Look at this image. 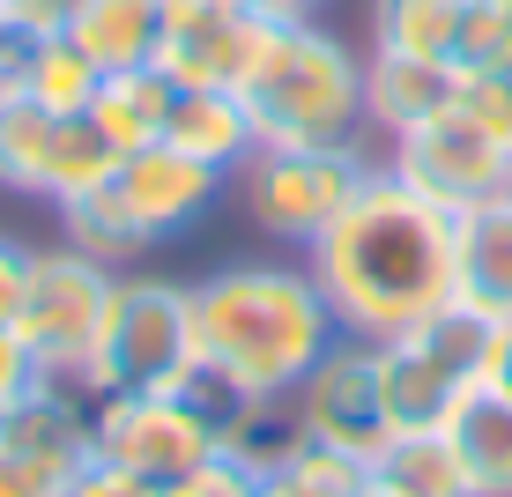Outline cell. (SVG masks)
<instances>
[{
	"instance_id": "obj_1",
	"label": "cell",
	"mask_w": 512,
	"mask_h": 497,
	"mask_svg": "<svg viewBox=\"0 0 512 497\" xmlns=\"http://www.w3.org/2000/svg\"><path fill=\"white\" fill-rule=\"evenodd\" d=\"M305 268L327 290L342 334L394 342V334L461 305L453 290V208L409 186L401 171L372 164L357 201L305 245Z\"/></svg>"
},
{
	"instance_id": "obj_2",
	"label": "cell",
	"mask_w": 512,
	"mask_h": 497,
	"mask_svg": "<svg viewBox=\"0 0 512 497\" xmlns=\"http://www.w3.org/2000/svg\"><path fill=\"white\" fill-rule=\"evenodd\" d=\"M193 327H201V394L216 416L238 401H290L297 379L342 342L327 290L312 268L290 260H231V268L193 282Z\"/></svg>"
},
{
	"instance_id": "obj_3",
	"label": "cell",
	"mask_w": 512,
	"mask_h": 497,
	"mask_svg": "<svg viewBox=\"0 0 512 497\" xmlns=\"http://www.w3.org/2000/svg\"><path fill=\"white\" fill-rule=\"evenodd\" d=\"M260 149H334L364 134V52L349 38L305 23H268L253 67L238 82Z\"/></svg>"
},
{
	"instance_id": "obj_4",
	"label": "cell",
	"mask_w": 512,
	"mask_h": 497,
	"mask_svg": "<svg viewBox=\"0 0 512 497\" xmlns=\"http://www.w3.org/2000/svg\"><path fill=\"white\" fill-rule=\"evenodd\" d=\"M201 379V327L193 282L171 275H119L104 342L90 357V394H186Z\"/></svg>"
},
{
	"instance_id": "obj_5",
	"label": "cell",
	"mask_w": 512,
	"mask_h": 497,
	"mask_svg": "<svg viewBox=\"0 0 512 497\" xmlns=\"http://www.w3.org/2000/svg\"><path fill=\"white\" fill-rule=\"evenodd\" d=\"M498 319L446 305L438 319L394 334V342H372L379 357V401L394 416V431H446V416L461 408L468 386H483V349Z\"/></svg>"
},
{
	"instance_id": "obj_6",
	"label": "cell",
	"mask_w": 512,
	"mask_h": 497,
	"mask_svg": "<svg viewBox=\"0 0 512 497\" xmlns=\"http://www.w3.org/2000/svg\"><path fill=\"white\" fill-rule=\"evenodd\" d=\"M112 290H119V268H104V260L75 253V245H38V260H30V290H23V342L38 371L52 386H75V394H90V357L104 342V312H112Z\"/></svg>"
},
{
	"instance_id": "obj_7",
	"label": "cell",
	"mask_w": 512,
	"mask_h": 497,
	"mask_svg": "<svg viewBox=\"0 0 512 497\" xmlns=\"http://www.w3.org/2000/svg\"><path fill=\"white\" fill-rule=\"evenodd\" d=\"M90 446L134 483L164 490L223 453V416L201 394H90Z\"/></svg>"
},
{
	"instance_id": "obj_8",
	"label": "cell",
	"mask_w": 512,
	"mask_h": 497,
	"mask_svg": "<svg viewBox=\"0 0 512 497\" xmlns=\"http://www.w3.org/2000/svg\"><path fill=\"white\" fill-rule=\"evenodd\" d=\"M231 179H238L245 216L268 230V238L312 245L357 201V186L372 179V156H364L357 141H334V149H253Z\"/></svg>"
},
{
	"instance_id": "obj_9",
	"label": "cell",
	"mask_w": 512,
	"mask_h": 497,
	"mask_svg": "<svg viewBox=\"0 0 512 497\" xmlns=\"http://www.w3.org/2000/svg\"><path fill=\"white\" fill-rule=\"evenodd\" d=\"M386 171H401L409 186H423L431 201H446L461 216L475 201L512 193V141L490 134L475 112L453 104V112H438V119H423V127L386 141Z\"/></svg>"
},
{
	"instance_id": "obj_10",
	"label": "cell",
	"mask_w": 512,
	"mask_h": 497,
	"mask_svg": "<svg viewBox=\"0 0 512 497\" xmlns=\"http://www.w3.org/2000/svg\"><path fill=\"white\" fill-rule=\"evenodd\" d=\"M290 408H297V431H305L312 446H334V453L364 460V468L394 446V416H386V401H379V357L357 334H342V342L297 379Z\"/></svg>"
},
{
	"instance_id": "obj_11",
	"label": "cell",
	"mask_w": 512,
	"mask_h": 497,
	"mask_svg": "<svg viewBox=\"0 0 512 497\" xmlns=\"http://www.w3.org/2000/svg\"><path fill=\"white\" fill-rule=\"evenodd\" d=\"M112 193H119V208L141 223V238L171 245V238H186V230L201 223L223 193H231V171L201 164V156L171 149V141H149V149H134L127 164H119Z\"/></svg>"
},
{
	"instance_id": "obj_12",
	"label": "cell",
	"mask_w": 512,
	"mask_h": 497,
	"mask_svg": "<svg viewBox=\"0 0 512 497\" xmlns=\"http://www.w3.org/2000/svg\"><path fill=\"white\" fill-rule=\"evenodd\" d=\"M260 38H268V23L238 0H164L156 67L171 82H193V90H238Z\"/></svg>"
},
{
	"instance_id": "obj_13",
	"label": "cell",
	"mask_w": 512,
	"mask_h": 497,
	"mask_svg": "<svg viewBox=\"0 0 512 497\" xmlns=\"http://www.w3.org/2000/svg\"><path fill=\"white\" fill-rule=\"evenodd\" d=\"M461 104V67L453 60H416V52H364V127L386 141L423 127V119Z\"/></svg>"
},
{
	"instance_id": "obj_14",
	"label": "cell",
	"mask_w": 512,
	"mask_h": 497,
	"mask_svg": "<svg viewBox=\"0 0 512 497\" xmlns=\"http://www.w3.org/2000/svg\"><path fill=\"white\" fill-rule=\"evenodd\" d=\"M453 290L468 312L512 319V193L453 216Z\"/></svg>"
},
{
	"instance_id": "obj_15",
	"label": "cell",
	"mask_w": 512,
	"mask_h": 497,
	"mask_svg": "<svg viewBox=\"0 0 512 497\" xmlns=\"http://www.w3.org/2000/svg\"><path fill=\"white\" fill-rule=\"evenodd\" d=\"M164 141H171V149H186V156H201V164H223V171H238L245 156L260 149L238 90H193V82H171Z\"/></svg>"
},
{
	"instance_id": "obj_16",
	"label": "cell",
	"mask_w": 512,
	"mask_h": 497,
	"mask_svg": "<svg viewBox=\"0 0 512 497\" xmlns=\"http://www.w3.org/2000/svg\"><path fill=\"white\" fill-rule=\"evenodd\" d=\"M67 38L90 52L104 75L156 67V45H164V0H82L75 23H67Z\"/></svg>"
},
{
	"instance_id": "obj_17",
	"label": "cell",
	"mask_w": 512,
	"mask_h": 497,
	"mask_svg": "<svg viewBox=\"0 0 512 497\" xmlns=\"http://www.w3.org/2000/svg\"><path fill=\"white\" fill-rule=\"evenodd\" d=\"M446 438L468 468L475 497H512V401L490 386H468L461 408L446 416Z\"/></svg>"
},
{
	"instance_id": "obj_18",
	"label": "cell",
	"mask_w": 512,
	"mask_h": 497,
	"mask_svg": "<svg viewBox=\"0 0 512 497\" xmlns=\"http://www.w3.org/2000/svg\"><path fill=\"white\" fill-rule=\"evenodd\" d=\"M164 112H171V75L164 67H127V75H104L90 97V127L112 141L119 156L164 141Z\"/></svg>"
},
{
	"instance_id": "obj_19",
	"label": "cell",
	"mask_w": 512,
	"mask_h": 497,
	"mask_svg": "<svg viewBox=\"0 0 512 497\" xmlns=\"http://www.w3.org/2000/svg\"><path fill=\"white\" fill-rule=\"evenodd\" d=\"M97 82H104V67L67 38V30H52V38H23V97L45 104L52 119H82V112H90V97H97Z\"/></svg>"
},
{
	"instance_id": "obj_20",
	"label": "cell",
	"mask_w": 512,
	"mask_h": 497,
	"mask_svg": "<svg viewBox=\"0 0 512 497\" xmlns=\"http://www.w3.org/2000/svg\"><path fill=\"white\" fill-rule=\"evenodd\" d=\"M468 0H372V52H416V60H453L461 52Z\"/></svg>"
},
{
	"instance_id": "obj_21",
	"label": "cell",
	"mask_w": 512,
	"mask_h": 497,
	"mask_svg": "<svg viewBox=\"0 0 512 497\" xmlns=\"http://www.w3.org/2000/svg\"><path fill=\"white\" fill-rule=\"evenodd\" d=\"M119 164H127V156L90 127V112L60 119V134H52V164H45V208H75V201H90V193H104L119 179Z\"/></svg>"
},
{
	"instance_id": "obj_22",
	"label": "cell",
	"mask_w": 512,
	"mask_h": 497,
	"mask_svg": "<svg viewBox=\"0 0 512 497\" xmlns=\"http://www.w3.org/2000/svg\"><path fill=\"white\" fill-rule=\"evenodd\" d=\"M60 238L75 245V253H90V260H104V268H141V260L156 253L149 238H141V223L119 208V193L104 186V193H90V201H75V208H60Z\"/></svg>"
},
{
	"instance_id": "obj_23",
	"label": "cell",
	"mask_w": 512,
	"mask_h": 497,
	"mask_svg": "<svg viewBox=\"0 0 512 497\" xmlns=\"http://www.w3.org/2000/svg\"><path fill=\"white\" fill-rule=\"evenodd\" d=\"M372 468L394 490H409V497H475L468 468H461V453H453L446 431H394V446H386Z\"/></svg>"
},
{
	"instance_id": "obj_24",
	"label": "cell",
	"mask_w": 512,
	"mask_h": 497,
	"mask_svg": "<svg viewBox=\"0 0 512 497\" xmlns=\"http://www.w3.org/2000/svg\"><path fill=\"white\" fill-rule=\"evenodd\" d=\"M305 446V431H297V408L290 401H238L231 416H223V460H238L245 475H275L282 460Z\"/></svg>"
},
{
	"instance_id": "obj_25",
	"label": "cell",
	"mask_w": 512,
	"mask_h": 497,
	"mask_svg": "<svg viewBox=\"0 0 512 497\" xmlns=\"http://www.w3.org/2000/svg\"><path fill=\"white\" fill-rule=\"evenodd\" d=\"M52 134L60 119L30 97H0V186L23 193V201H45V164H52Z\"/></svg>"
},
{
	"instance_id": "obj_26",
	"label": "cell",
	"mask_w": 512,
	"mask_h": 497,
	"mask_svg": "<svg viewBox=\"0 0 512 497\" xmlns=\"http://www.w3.org/2000/svg\"><path fill=\"white\" fill-rule=\"evenodd\" d=\"M357 483H364V460H349V453L312 446V438H305L275 475H260L253 497H357Z\"/></svg>"
},
{
	"instance_id": "obj_27",
	"label": "cell",
	"mask_w": 512,
	"mask_h": 497,
	"mask_svg": "<svg viewBox=\"0 0 512 497\" xmlns=\"http://www.w3.org/2000/svg\"><path fill=\"white\" fill-rule=\"evenodd\" d=\"M461 75H490V67H512V0H490V8H468L461 23V52H453Z\"/></svg>"
},
{
	"instance_id": "obj_28",
	"label": "cell",
	"mask_w": 512,
	"mask_h": 497,
	"mask_svg": "<svg viewBox=\"0 0 512 497\" xmlns=\"http://www.w3.org/2000/svg\"><path fill=\"white\" fill-rule=\"evenodd\" d=\"M461 112H475L490 134L512 141V67H490V75H461Z\"/></svg>"
},
{
	"instance_id": "obj_29",
	"label": "cell",
	"mask_w": 512,
	"mask_h": 497,
	"mask_svg": "<svg viewBox=\"0 0 512 497\" xmlns=\"http://www.w3.org/2000/svg\"><path fill=\"white\" fill-rule=\"evenodd\" d=\"M260 483L238 468V460H208V468H193V475H179V483H164V490H149V497H253Z\"/></svg>"
},
{
	"instance_id": "obj_30",
	"label": "cell",
	"mask_w": 512,
	"mask_h": 497,
	"mask_svg": "<svg viewBox=\"0 0 512 497\" xmlns=\"http://www.w3.org/2000/svg\"><path fill=\"white\" fill-rule=\"evenodd\" d=\"M82 0H0V23L15 30V38H52V30L75 23Z\"/></svg>"
},
{
	"instance_id": "obj_31",
	"label": "cell",
	"mask_w": 512,
	"mask_h": 497,
	"mask_svg": "<svg viewBox=\"0 0 512 497\" xmlns=\"http://www.w3.org/2000/svg\"><path fill=\"white\" fill-rule=\"evenodd\" d=\"M30 260H38V245H23V238H8V230H0V327H15V319H23Z\"/></svg>"
},
{
	"instance_id": "obj_32",
	"label": "cell",
	"mask_w": 512,
	"mask_h": 497,
	"mask_svg": "<svg viewBox=\"0 0 512 497\" xmlns=\"http://www.w3.org/2000/svg\"><path fill=\"white\" fill-rule=\"evenodd\" d=\"M60 497H149V483H134L127 468H112V460L90 453V460H82V468L60 483Z\"/></svg>"
},
{
	"instance_id": "obj_33",
	"label": "cell",
	"mask_w": 512,
	"mask_h": 497,
	"mask_svg": "<svg viewBox=\"0 0 512 497\" xmlns=\"http://www.w3.org/2000/svg\"><path fill=\"white\" fill-rule=\"evenodd\" d=\"M60 483H67V475H52L45 460L0 446V497H60Z\"/></svg>"
},
{
	"instance_id": "obj_34",
	"label": "cell",
	"mask_w": 512,
	"mask_h": 497,
	"mask_svg": "<svg viewBox=\"0 0 512 497\" xmlns=\"http://www.w3.org/2000/svg\"><path fill=\"white\" fill-rule=\"evenodd\" d=\"M30 386H45V371H38V357H30L23 327H0V401H23Z\"/></svg>"
},
{
	"instance_id": "obj_35",
	"label": "cell",
	"mask_w": 512,
	"mask_h": 497,
	"mask_svg": "<svg viewBox=\"0 0 512 497\" xmlns=\"http://www.w3.org/2000/svg\"><path fill=\"white\" fill-rule=\"evenodd\" d=\"M483 386L512 401V319H498V327H490V349H483Z\"/></svg>"
},
{
	"instance_id": "obj_36",
	"label": "cell",
	"mask_w": 512,
	"mask_h": 497,
	"mask_svg": "<svg viewBox=\"0 0 512 497\" xmlns=\"http://www.w3.org/2000/svg\"><path fill=\"white\" fill-rule=\"evenodd\" d=\"M238 8H253L260 23H305V15H320V0H238Z\"/></svg>"
},
{
	"instance_id": "obj_37",
	"label": "cell",
	"mask_w": 512,
	"mask_h": 497,
	"mask_svg": "<svg viewBox=\"0 0 512 497\" xmlns=\"http://www.w3.org/2000/svg\"><path fill=\"white\" fill-rule=\"evenodd\" d=\"M357 497H409V490H394L379 468H364V483H357Z\"/></svg>"
},
{
	"instance_id": "obj_38",
	"label": "cell",
	"mask_w": 512,
	"mask_h": 497,
	"mask_svg": "<svg viewBox=\"0 0 512 497\" xmlns=\"http://www.w3.org/2000/svg\"><path fill=\"white\" fill-rule=\"evenodd\" d=\"M0 431H8V401H0Z\"/></svg>"
},
{
	"instance_id": "obj_39",
	"label": "cell",
	"mask_w": 512,
	"mask_h": 497,
	"mask_svg": "<svg viewBox=\"0 0 512 497\" xmlns=\"http://www.w3.org/2000/svg\"><path fill=\"white\" fill-rule=\"evenodd\" d=\"M468 8H490V0H468Z\"/></svg>"
},
{
	"instance_id": "obj_40",
	"label": "cell",
	"mask_w": 512,
	"mask_h": 497,
	"mask_svg": "<svg viewBox=\"0 0 512 497\" xmlns=\"http://www.w3.org/2000/svg\"><path fill=\"white\" fill-rule=\"evenodd\" d=\"M0 38H8V23H0Z\"/></svg>"
}]
</instances>
